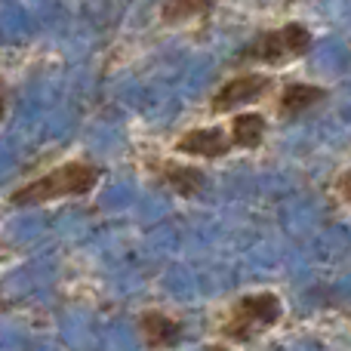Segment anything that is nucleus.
I'll use <instances>...</instances> for the list:
<instances>
[{
  "mask_svg": "<svg viewBox=\"0 0 351 351\" xmlns=\"http://www.w3.org/2000/svg\"><path fill=\"white\" fill-rule=\"evenodd\" d=\"M96 182H99V167L77 160V164L59 167V170L22 185L10 200L19 206H31V204H47V200L56 197H77V194H90Z\"/></svg>",
  "mask_w": 351,
  "mask_h": 351,
  "instance_id": "nucleus-1",
  "label": "nucleus"
},
{
  "mask_svg": "<svg viewBox=\"0 0 351 351\" xmlns=\"http://www.w3.org/2000/svg\"><path fill=\"white\" fill-rule=\"evenodd\" d=\"M311 49V34L302 25H284V28L262 34L256 43H250L237 59L241 62H265V65H284L290 59H302Z\"/></svg>",
  "mask_w": 351,
  "mask_h": 351,
  "instance_id": "nucleus-2",
  "label": "nucleus"
},
{
  "mask_svg": "<svg viewBox=\"0 0 351 351\" xmlns=\"http://www.w3.org/2000/svg\"><path fill=\"white\" fill-rule=\"evenodd\" d=\"M278 317H280V299L271 296V293H256V296H247L234 305V315L222 327V333L228 339L247 342L253 339L256 330L278 324Z\"/></svg>",
  "mask_w": 351,
  "mask_h": 351,
  "instance_id": "nucleus-3",
  "label": "nucleus"
},
{
  "mask_svg": "<svg viewBox=\"0 0 351 351\" xmlns=\"http://www.w3.org/2000/svg\"><path fill=\"white\" fill-rule=\"evenodd\" d=\"M268 86H271V80L262 77V74H241V77L228 80V84L219 86V93L213 96V111H231L237 108V105H247V102H256V99H262L268 93Z\"/></svg>",
  "mask_w": 351,
  "mask_h": 351,
  "instance_id": "nucleus-4",
  "label": "nucleus"
},
{
  "mask_svg": "<svg viewBox=\"0 0 351 351\" xmlns=\"http://www.w3.org/2000/svg\"><path fill=\"white\" fill-rule=\"evenodd\" d=\"M176 152L179 154H194V158H222L225 152H228V139H225L222 130H191V133H185L179 142H176Z\"/></svg>",
  "mask_w": 351,
  "mask_h": 351,
  "instance_id": "nucleus-5",
  "label": "nucleus"
},
{
  "mask_svg": "<svg viewBox=\"0 0 351 351\" xmlns=\"http://www.w3.org/2000/svg\"><path fill=\"white\" fill-rule=\"evenodd\" d=\"M327 93L321 86H308V84H290L284 93H280L278 111L280 117H299L302 111H311L317 102H324Z\"/></svg>",
  "mask_w": 351,
  "mask_h": 351,
  "instance_id": "nucleus-6",
  "label": "nucleus"
},
{
  "mask_svg": "<svg viewBox=\"0 0 351 351\" xmlns=\"http://www.w3.org/2000/svg\"><path fill=\"white\" fill-rule=\"evenodd\" d=\"M142 336H145V342L152 348H170L179 342L182 327L173 317H167L164 311H145L142 315Z\"/></svg>",
  "mask_w": 351,
  "mask_h": 351,
  "instance_id": "nucleus-7",
  "label": "nucleus"
},
{
  "mask_svg": "<svg viewBox=\"0 0 351 351\" xmlns=\"http://www.w3.org/2000/svg\"><path fill=\"white\" fill-rule=\"evenodd\" d=\"M262 136H265V117L262 114L247 111V114H237L234 123H231V142L241 148H256L262 142Z\"/></svg>",
  "mask_w": 351,
  "mask_h": 351,
  "instance_id": "nucleus-8",
  "label": "nucleus"
},
{
  "mask_svg": "<svg viewBox=\"0 0 351 351\" xmlns=\"http://www.w3.org/2000/svg\"><path fill=\"white\" fill-rule=\"evenodd\" d=\"M164 182L173 188V191H179V194H197L200 188H204V182H206V176L197 170V167H167L164 170Z\"/></svg>",
  "mask_w": 351,
  "mask_h": 351,
  "instance_id": "nucleus-9",
  "label": "nucleus"
},
{
  "mask_svg": "<svg viewBox=\"0 0 351 351\" xmlns=\"http://www.w3.org/2000/svg\"><path fill=\"white\" fill-rule=\"evenodd\" d=\"M216 3L219 0H167L160 6V16H164V22H185V19L206 16Z\"/></svg>",
  "mask_w": 351,
  "mask_h": 351,
  "instance_id": "nucleus-10",
  "label": "nucleus"
},
{
  "mask_svg": "<svg viewBox=\"0 0 351 351\" xmlns=\"http://www.w3.org/2000/svg\"><path fill=\"white\" fill-rule=\"evenodd\" d=\"M339 194L351 204V173H346V176L339 179Z\"/></svg>",
  "mask_w": 351,
  "mask_h": 351,
  "instance_id": "nucleus-11",
  "label": "nucleus"
},
{
  "mask_svg": "<svg viewBox=\"0 0 351 351\" xmlns=\"http://www.w3.org/2000/svg\"><path fill=\"white\" fill-rule=\"evenodd\" d=\"M3 111H6V86L0 80V117H3Z\"/></svg>",
  "mask_w": 351,
  "mask_h": 351,
  "instance_id": "nucleus-12",
  "label": "nucleus"
}]
</instances>
